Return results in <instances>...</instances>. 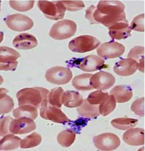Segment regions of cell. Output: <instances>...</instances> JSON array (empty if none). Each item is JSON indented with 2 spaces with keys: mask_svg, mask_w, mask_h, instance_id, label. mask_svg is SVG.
I'll list each match as a JSON object with an SVG mask.
<instances>
[{
  "mask_svg": "<svg viewBox=\"0 0 145 151\" xmlns=\"http://www.w3.org/2000/svg\"><path fill=\"white\" fill-rule=\"evenodd\" d=\"M64 93L62 87H56L51 89L48 96L49 102L51 106L60 108L62 105V97Z\"/></svg>",
  "mask_w": 145,
  "mask_h": 151,
  "instance_id": "cell-30",
  "label": "cell"
},
{
  "mask_svg": "<svg viewBox=\"0 0 145 151\" xmlns=\"http://www.w3.org/2000/svg\"><path fill=\"white\" fill-rule=\"evenodd\" d=\"M131 30L139 32H144V14L139 15L135 17L130 26Z\"/></svg>",
  "mask_w": 145,
  "mask_h": 151,
  "instance_id": "cell-34",
  "label": "cell"
},
{
  "mask_svg": "<svg viewBox=\"0 0 145 151\" xmlns=\"http://www.w3.org/2000/svg\"><path fill=\"white\" fill-rule=\"evenodd\" d=\"M5 24L12 30L24 32L33 27L34 22L29 17L21 14L10 15L4 19Z\"/></svg>",
  "mask_w": 145,
  "mask_h": 151,
  "instance_id": "cell-9",
  "label": "cell"
},
{
  "mask_svg": "<svg viewBox=\"0 0 145 151\" xmlns=\"http://www.w3.org/2000/svg\"><path fill=\"white\" fill-rule=\"evenodd\" d=\"M83 101L82 96L80 93L74 91H66L62 97V104L66 107L73 108L78 107Z\"/></svg>",
  "mask_w": 145,
  "mask_h": 151,
  "instance_id": "cell-20",
  "label": "cell"
},
{
  "mask_svg": "<svg viewBox=\"0 0 145 151\" xmlns=\"http://www.w3.org/2000/svg\"><path fill=\"white\" fill-rule=\"evenodd\" d=\"M13 119L10 116L4 117L1 120V137H2L9 133V126L11 121Z\"/></svg>",
  "mask_w": 145,
  "mask_h": 151,
  "instance_id": "cell-37",
  "label": "cell"
},
{
  "mask_svg": "<svg viewBox=\"0 0 145 151\" xmlns=\"http://www.w3.org/2000/svg\"><path fill=\"white\" fill-rule=\"evenodd\" d=\"M48 98L44 100L40 109L41 117L57 123L64 124L71 121L66 114L58 108L48 106Z\"/></svg>",
  "mask_w": 145,
  "mask_h": 151,
  "instance_id": "cell-6",
  "label": "cell"
},
{
  "mask_svg": "<svg viewBox=\"0 0 145 151\" xmlns=\"http://www.w3.org/2000/svg\"><path fill=\"white\" fill-rule=\"evenodd\" d=\"M96 37L89 35H82L73 39L69 43V49L72 52L84 53L96 49L101 44Z\"/></svg>",
  "mask_w": 145,
  "mask_h": 151,
  "instance_id": "cell-5",
  "label": "cell"
},
{
  "mask_svg": "<svg viewBox=\"0 0 145 151\" xmlns=\"http://www.w3.org/2000/svg\"><path fill=\"white\" fill-rule=\"evenodd\" d=\"M21 139L13 134L4 136L0 141V150H12L17 149L20 145Z\"/></svg>",
  "mask_w": 145,
  "mask_h": 151,
  "instance_id": "cell-24",
  "label": "cell"
},
{
  "mask_svg": "<svg viewBox=\"0 0 145 151\" xmlns=\"http://www.w3.org/2000/svg\"><path fill=\"white\" fill-rule=\"evenodd\" d=\"M21 55L14 49L7 47H0V70L14 71L17 68V59Z\"/></svg>",
  "mask_w": 145,
  "mask_h": 151,
  "instance_id": "cell-8",
  "label": "cell"
},
{
  "mask_svg": "<svg viewBox=\"0 0 145 151\" xmlns=\"http://www.w3.org/2000/svg\"><path fill=\"white\" fill-rule=\"evenodd\" d=\"M139 63L131 58L122 59L114 67V72L120 76H128L133 75L137 70Z\"/></svg>",
  "mask_w": 145,
  "mask_h": 151,
  "instance_id": "cell-14",
  "label": "cell"
},
{
  "mask_svg": "<svg viewBox=\"0 0 145 151\" xmlns=\"http://www.w3.org/2000/svg\"><path fill=\"white\" fill-rule=\"evenodd\" d=\"M41 141V136L36 132H33L21 140L20 147L24 149L34 147L40 145Z\"/></svg>",
  "mask_w": 145,
  "mask_h": 151,
  "instance_id": "cell-29",
  "label": "cell"
},
{
  "mask_svg": "<svg viewBox=\"0 0 145 151\" xmlns=\"http://www.w3.org/2000/svg\"><path fill=\"white\" fill-rule=\"evenodd\" d=\"M96 51L99 56L103 58L114 59L122 56L125 51V47L113 40L102 44Z\"/></svg>",
  "mask_w": 145,
  "mask_h": 151,
  "instance_id": "cell-11",
  "label": "cell"
},
{
  "mask_svg": "<svg viewBox=\"0 0 145 151\" xmlns=\"http://www.w3.org/2000/svg\"><path fill=\"white\" fill-rule=\"evenodd\" d=\"M123 140L126 143L131 146L144 145V129L139 128L128 129L123 134Z\"/></svg>",
  "mask_w": 145,
  "mask_h": 151,
  "instance_id": "cell-17",
  "label": "cell"
},
{
  "mask_svg": "<svg viewBox=\"0 0 145 151\" xmlns=\"http://www.w3.org/2000/svg\"><path fill=\"white\" fill-rule=\"evenodd\" d=\"M38 6L47 18L55 21L63 19L66 11L62 1H38Z\"/></svg>",
  "mask_w": 145,
  "mask_h": 151,
  "instance_id": "cell-4",
  "label": "cell"
},
{
  "mask_svg": "<svg viewBox=\"0 0 145 151\" xmlns=\"http://www.w3.org/2000/svg\"><path fill=\"white\" fill-rule=\"evenodd\" d=\"M108 29L109 36L113 40L126 39L131 36V29L127 20L116 23Z\"/></svg>",
  "mask_w": 145,
  "mask_h": 151,
  "instance_id": "cell-15",
  "label": "cell"
},
{
  "mask_svg": "<svg viewBox=\"0 0 145 151\" xmlns=\"http://www.w3.org/2000/svg\"><path fill=\"white\" fill-rule=\"evenodd\" d=\"M13 115L16 118H28L34 120L37 118L38 111L34 106L29 105H23L13 110Z\"/></svg>",
  "mask_w": 145,
  "mask_h": 151,
  "instance_id": "cell-23",
  "label": "cell"
},
{
  "mask_svg": "<svg viewBox=\"0 0 145 151\" xmlns=\"http://www.w3.org/2000/svg\"><path fill=\"white\" fill-rule=\"evenodd\" d=\"M49 93L48 90L43 87L22 89L17 92V94L19 106L29 105L39 109L44 100L48 98Z\"/></svg>",
  "mask_w": 145,
  "mask_h": 151,
  "instance_id": "cell-2",
  "label": "cell"
},
{
  "mask_svg": "<svg viewBox=\"0 0 145 151\" xmlns=\"http://www.w3.org/2000/svg\"><path fill=\"white\" fill-rule=\"evenodd\" d=\"M116 82V79L112 74L101 71L93 75L90 78V84L94 89L105 90L111 88Z\"/></svg>",
  "mask_w": 145,
  "mask_h": 151,
  "instance_id": "cell-12",
  "label": "cell"
},
{
  "mask_svg": "<svg viewBox=\"0 0 145 151\" xmlns=\"http://www.w3.org/2000/svg\"><path fill=\"white\" fill-rule=\"evenodd\" d=\"M131 110L135 114L140 117L144 115V98H141L135 100L131 106Z\"/></svg>",
  "mask_w": 145,
  "mask_h": 151,
  "instance_id": "cell-33",
  "label": "cell"
},
{
  "mask_svg": "<svg viewBox=\"0 0 145 151\" xmlns=\"http://www.w3.org/2000/svg\"><path fill=\"white\" fill-rule=\"evenodd\" d=\"M144 47L137 46L134 47L130 51L128 58H131L139 63L142 60H144Z\"/></svg>",
  "mask_w": 145,
  "mask_h": 151,
  "instance_id": "cell-35",
  "label": "cell"
},
{
  "mask_svg": "<svg viewBox=\"0 0 145 151\" xmlns=\"http://www.w3.org/2000/svg\"><path fill=\"white\" fill-rule=\"evenodd\" d=\"M98 105L89 104L86 99L83 100L82 104L77 109L78 114L81 116L88 118H93L100 115Z\"/></svg>",
  "mask_w": 145,
  "mask_h": 151,
  "instance_id": "cell-21",
  "label": "cell"
},
{
  "mask_svg": "<svg viewBox=\"0 0 145 151\" xmlns=\"http://www.w3.org/2000/svg\"><path fill=\"white\" fill-rule=\"evenodd\" d=\"M37 39L32 35L26 33L20 34L14 38L13 44L15 48L20 50L33 49L37 46Z\"/></svg>",
  "mask_w": 145,
  "mask_h": 151,
  "instance_id": "cell-18",
  "label": "cell"
},
{
  "mask_svg": "<svg viewBox=\"0 0 145 151\" xmlns=\"http://www.w3.org/2000/svg\"><path fill=\"white\" fill-rule=\"evenodd\" d=\"M76 138V134L72 130H66L59 133L57 140L61 146L69 147L74 143Z\"/></svg>",
  "mask_w": 145,
  "mask_h": 151,
  "instance_id": "cell-28",
  "label": "cell"
},
{
  "mask_svg": "<svg viewBox=\"0 0 145 151\" xmlns=\"http://www.w3.org/2000/svg\"><path fill=\"white\" fill-rule=\"evenodd\" d=\"M72 77V72L70 69L61 66L49 69L45 74L47 81L55 85L66 84L70 82Z\"/></svg>",
  "mask_w": 145,
  "mask_h": 151,
  "instance_id": "cell-7",
  "label": "cell"
},
{
  "mask_svg": "<svg viewBox=\"0 0 145 151\" xmlns=\"http://www.w3.org/2000/svg\"><path fill=\"white\" fill-rule=\"evenodd\" d=\"M138 119L128 118L115 119L111 121V124L114 127L122 130H126L136 126Z\"/></svg>",
  "mask_w": 145,
  "mask_h": 151,
  "instance_id": "cell-26",
  "label": "cell"
},
{
  "mask_svg": "<svg viewBox=\"0 0 145 151\" xmlns=\"http://www.w3.org/2000/svg\"><path fill=\"white\" fill-rule=\"evenodd\" d=\"M116 99L113 95H108L105 100L99 106L100 114L105 116L110 114L115 110L116 107Z\"/></svg>",
  "mask_w": 145,
  "mask_h": 151,
  "instance_id": "cell-27",
  "label": "cell"
},
{
  "mask_svg": "<svg viewBox=\"0 0 145 151\" xmlns=\"http://www.w3.org/2000/svg\"><path fill=\"white\" fill-rule=\"evenodd\" d=\"M77 25L74 21L65 19L54 24L50 31V37L54 40H63L70 38L76 32Z\"/></svg>",
  "mask_w": 145,
  "mask_h": 151,
  "instance_id": "cell-3",
  "label": "cell"
},
{
  "mask_svg": "<svg viewBox=\"0 0 145 151\" xmlns=\"http://www.w3.org/2000/svg\"><path fill=\"white\" fill-rule=\"evenodd\" d=\"M35 1H9L11 7L20 12L28 11L33 7Z\"/></svg>",
  "mask_w": 145,
  "mask_h": 151,
  "instance_id": "cell-31",
  "label": "cell"
},
{
  "mask_svg": "<svg viewBox=\"0 0 145 151\" xmlns=\"http://www.w3.org/2000/svg\"><path fill=\"white\" fill-rule=\"evenodd\" d=\"M125 8L120 1H100L97 6L92 5L87 9L85 17L91 24H101L108 28L116 23L127 20Z\"/></svg>",
  "mask_w": 145,
  "mask_h": 151,
  "instance_id": "cell-1",
  "label": "cell"
},
{
  "mask_svg": "<svg viewBox=\"0 0 145 151\" xmlns=\"http://www.w3.org/2000/svg\"><path fill=\"white\" fill-rule=\"evenodd\" d=\"M93 74L84 73L77 76L74 78L72 84L77 90L88 91L94 89L90 84V78Z\"/></svg>",
  "mask_w": 145,
  "mask_h": 151,
  "instance_id": "cell-22",
  "label": "cell"
},
{
  "mask_svg": "<svg viewBox=\"0 0 145 151\" xmlns=\"http://www.w3.org/2000/svg\"><path fill=\"white\" fill-rule=\"evenodd\" d=\"M66 8V10L75 12L80 10L85 7L82 1H62Z\"/></svg>",
  "mask_w": 145,
  "mask_h": 151,
  "instance_id": "cell-36",
  "label": "cell"
},
{
  "mask_svg": "<svg viewBox=\"0 0 145 151\" xmlns=\"http://www.w3.org/2000/svg\"><path fill=\"white\" fill-rule=\"evenodd\" d=\"M115 97L116 102L118 103H125L133 97V92L131 88L127 85H119L115 86L110 92Z\"/></svg>",
  "mask_w": 145,
  "mask_h": 151,
  "instance_id": "cell-19",
  "label": "cell"
},
{
  "mask_svg": "<svg viewBox=\"0 0 145 151\" xmlns=\"http://www.w3.org/2000/svg\"><path fill=\"white\" fill-rule=\"evenodd\" d=\"M36 129V124L30 118H21L11 121L9 131L15 134H25L33 132Z\"/></svg>",
  "mask_w": 145,
  "mask_h": 151,
  "instance_id": "cell-13",
  "label": "cell"
},
{
  "mask_svg": "<svg viewBox=\"0 0 145 151\" xmlns=\"http://www.w3.org/2000/svg\"><path fill=\"white\" fill-rule=\"evenodd\" d=\"M93 143L97 149L102 151H112L117 149L120 144V138L110 133H104L96 136Z\"/></svg>",
  "mask_w": 145,
  "mask_h": 151,
  "instance_id": "cell-10",
  "label": "cell"
},
{
  "mask_svg": "<svg viewBox=\"0 0 145 151\" xmlns=\"http://www.w3.org/2000/svg\"><path fill=\"white\" fill-rule=\"evenodd\" d=\"M105 61L100 57L89 55L82 59L79 64V68L85 72H93L102 68Z\"/></svg>",
  "mask_w": 145,
  "mask_h": 151,
  "instance_id": "cell-16",
  "label": "cell"
},
{
  "mask_svg": "<svg viewBox=\"0 0 145 151\" xmlns=\"http://www.w3.org/2000/svg\"><path fill=\"white\" fill-rule=\"evenodd\" d=\"M9 92L5 88H1L0 94V113L1 114H7L13 110L14 106V102L6 94Z\"/></svg>",
  "mask_w": 145,
  "mask_h": 151,
  "instance_id": "cell-25",
  "label": "cell"
},
{
  "mask_svg": "<svg viewBox=\"0 0 145 151\" xmlns=\"http://www.w3.org/2000/svg\"><path fill=\"white\" fill-rule=\"evenodd\" d=\"M109 95L108 93L103 92L101 90H96L90 93L87 101L92 105H99L102 103Z\"/></svg>",
  "mask_w": 145,
  "mask_h": 151,
  "instance_id": "cell-32",
  "label": "cell"
}]
</instances>
